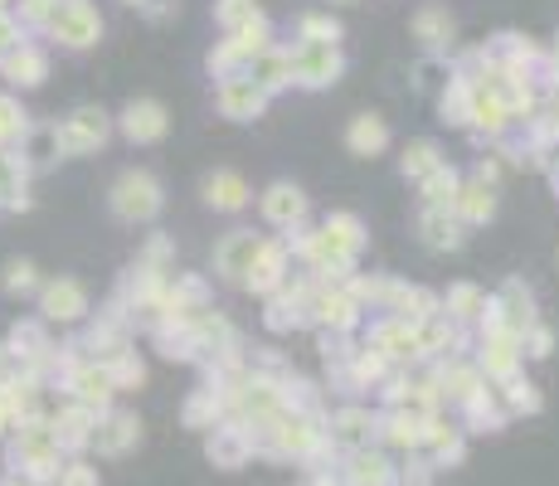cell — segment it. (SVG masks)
Wrapping results in <instances>:
<instances>
[{"instance_id":"obj_18","label":"cell","mask_w":559,"mask_h":486,"mask_svg":"<svg viewBox=\"0 0 559 486\" xmlns=\"http://www.w3.org/2000/svg\"><path fill=\"white\" fill-rule=\"evenodd\" d=\"M0 486H20V482H0Z\"/></svg>"},{"instance_id":"obj_6","label":"cell","mask_w":559,"mask_h":486,"mask_svg":"<svg viewBox=\"0 0 559 486\" xmlns=\"http://www.w3.org/2000/svg\"><path fill=\"white\" fill-rule=\"evenodd\" d=\"M0 68H5L15 83H25V88H29V83L45 78V54H39V49H29V45H15L5 59H0Z\"/></svg>"},{"instance_id":"obj_4","label":"cell","mask_w":559,"mask_h":486,"mask_svg":"<svg viewBox=\"0 0 559 486\" xmlns=\"http://www.w3.org/2000/svg\"><path fill=\"white\" fill-rule=\"evenodd\" d=\"M137 438H141V423L132 419V413H117V419L98 423L88 443H92V448H98V452H108V458H117V452H127Z\"/></svg>"},{"instance_id":"obj_9","label":"cell","mask_w":559,"mask_h":486,"mask_svg":"<svg viewBox=\"0 0 559 486\" xmlns=\"http://www.w3.org/2000/svg\"><path fill=\"white\" fill-rule=\"evenodd\" d=\"M74 395L83 399V404H108V395H112V375L108 370H78L74 375Z\"/></svg>"},{"instance_id":"obj_8","label":"cell","mask_w":559,"mask_h":486,"mask_svg":"<svg viewBox=\"0 0 559 486\" xmlns=\"http://www.w3.org/2000/svg\"><path fill=\"white\" fill-rule=\"evenodd\" d=\"M0 204H25V161L0 151Z\"/></svg>"},{"instance_id":"obj_2","label":"cell","mask_w":559,"mask_h":486,"mask_svg":"<svg viewBox=\"0 0 559 486\" xmlns=\"http://www.w3.org/2000/svg\"><path fill=\"white\" fill-rule=\"evenodd\" d=\"M54 35L64 39V45H74V49L98 39V15H92L88 0H64V5L54 10Z\"/></svg>"},{"instance_id":"obj_11","label":"cell","mask_w":559,"mask_h":486,"mask_svg":"<svg viewBox=\"0 0 559 486\" xmlns=\"http://www.w3.org/2000/svg\"><path fill=\"white\" fill-rule=\"evenodd\" d=\"M350 482H356V486H395V477H389V462H380V458H356Z\"/></svg>"},{"instance_id":"obj_12","label":"cell","mask_w":559,"mask_h":486,"mask_svg":"<svg viewBox=\"0 0 559 486\" xmlns=\"http://www.w3.org/2000/svg\"><path fill=\"white\" fill-rule=\"evenodd\" d=\"M210 190V200L214 204H224V210H234V204H244V185L234 180V175H220V180H210L204 185Z\"/></svg>"},{"instance_id":"obj_14","label":"cell","mask_w":559,"mask_h":486,"mask_svg":"<svg viewBox=\"0 0 559 486\" xmlns=\"http://www.w3.org/2000/svg\"><path fill=\"white\" fill-rule=\"evenodd\" d=\"M59 486H98V468H88V462H69V468H59Z\"/></svg>"},{"instance_id":"obj_5","label":"cell","mask_w":559,"mask_h":486,"mask_svg":"<svg viewBox=\"0 0 559 486\" xmlns=\"http://www.w3.org/2000/svg\"><path fill=\"white\" fill-rule=\"evenodd\" d=\"M88 312V297H83L78 283H69V277H59V283L45 287V316H54V322H74V316Z\"/></svg>"},{"instance_id":"obj_15","label":"cell","mask_w":559,"mask_h":486,"mask_svg":"<svg viewBox=\"0 0 559 486\" xmlns=\"http://www.w3.org/2000/svg\"><path fill=\"white\" fill-rule=\"evenodd\" d=\"M5 287H10V292H29V287H35V267H29V263H10L5 267Z\"/></svg>"},{"instance_id":"obj_13","label":"cell","mask_w":559,"mask_h":486,"mask_svg":"<svg viewBox=\"0 0 559 486\" xmlns=\"http://www.w3.org/2000/svg\"><path fill=\"white\" fill-rule=\"evenodd\" d=\"M20 132H25V112H20L10 98H0V147H5L10 137H20Z\"/></svg>"},{"instance_id":"obj_17","label":"cell","mask_w":559,"mask_h":486,"mask_svg":"<svg viewBox=\"0 0 559 486\" xmlns=\"http://www.w3.org/2000/svg\"><path fill=\"white\" fill-rule=\"evenodd\" d=\"M380 141H385V127H380V122H360L356 127V147H380Z\"/></svg>"},{"instance_id":"obj_3","label":"cell","mask_w":559,"mask_h":486,"mask_svg":"<svg viewBox=\"0 0 559 486\" xmlns=\"http://www.w3.org/2000/svg\"><path fill=\"white\" fill-rule=\"evenodd\" d=\"M108 137V117H102L98 108H83L74 117L59 127V141H64V151H92L98 141Z\"/></svg>"},{"instance_id":"obj_7","label":"cell","mask_w":559,"mask_h":486,"mask_svg":"<svg viewBox=\"0 0 559 486\" xmlns=\"http://www.w3.org/2000/svg\"><path fill=\"white\" fill-rule=\"evenodd\" d=\"M161 132H165V117H161L157 102H132V108H127V137L157 141Z\"/></svg>"},{"instance_id":"obj_19","label":"cell","mask_w":559,"mask_h":486,"mask_svg":"<svg viewBox=\"0 0 559 486\" xmlns=\"http://www.w3.org/2000/svg\"><path fill=\"white\" fill-rule=\"evenodd\" d=\"M0 5H5V0H0Z\"/></svg>"},{"instance_id":"obj_1","label":"cell","mask_w":559,"mask_h":486,"mask_svg":"<svg viewBox=\"0 0 559 486\" xmlns=\"http://www.w3.org/2000/svg\"><path fill=\"white\" fill-rule=\"evenodd\" d=\"M112 210L122 214V220H151V214L161 210V190L151 175L141 171H127L117 180V190H112Z\"/></svg>"},{"instance_id":"obj_16","label":"cell","mask_w":559,"mask_h":486,"mask_svg":"<svg viewBox=\"0 0 559 486\" xmlns=\"http://www.w3.org/2000/svg\"><path fill=\"white\" fill-rule=\"evenodd\" d=\"M15 45H20V29H15V20H10L5 10H0V59H5Z\"/></svg>"},{"instance_id":"obj_10","label":"cell","mask_w":559,"mask_h":486,"mask_svg":"<svg viewBox=\"0 0 559 486\" xmlns=\"http://www.w3.org/2000/svg\"><path fill=\"white\" fill-rule=\"evenodd\" d=\"M29 161H39V165H45V161H54L59 157V151H64V141H59V127H39V132H29Z\"/></svg>"}]
</instances>
